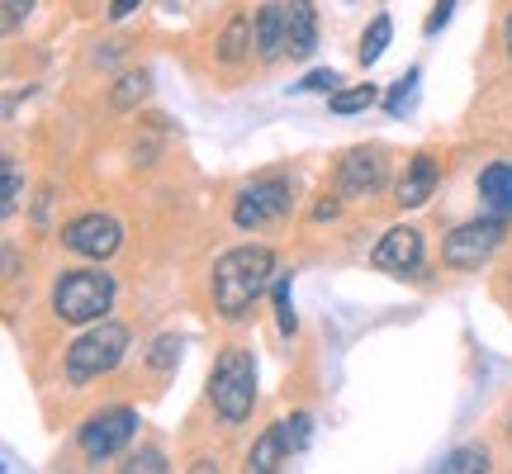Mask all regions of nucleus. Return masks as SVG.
Here are the masks:
<instances>
[{
	"label": "nucleus",
	"mask_w": 512,
	"mask_h": 474,
	"mask_svg": "<svg viewBox=\"0 0 512 474\" xmlns=\"http://www.w3.org/2000/svg\"><path fill=\"white\" fill-rule=\"evenodd\" d=\"M380 100V91L375 86H347V91H332L328 95V110L332 114H361V110H370Z\"/></svg>",
	"instance_id": "aec40b11"
},
{
	"label": "nucleus",
	"mask_w": 512,
	"mask_h": 474,
	"mask_svg": "<svg viewBox=\"0 0 512 474\" xmlns=\"http://www.w3.org/2000/svg\"><path fill=\"white\" fill-rule=\"evenodd\" d=\"M48 209H53V185H43V195H38V204H34V223L48 219Z\"/></svg>",
	"instance_id": "c85d7f7f"
},
{
	"label": "nucleus",
	"mask_w": 512,
	"mask_h": 474,
	"mask_svg": "<svg viewBox=\"0 0 512 474\" xmlns=\"http://www.w3.org/2000/svg\"><path fill=\"white\" fill-rule=\"evenodd\" d=\"M384 181H389L384 147H351L337 162V195L342 200H370V195L384 190Z\"/></svg>",
	"instance_id": "9d476101"
},
{
	"label": "nucleus",
	"mask_w": 512,
	"mask_h": 474,
	"mask_svg": "<svg viewBox=\"0 0 512 474\" xmlns=\"http://www.w3.org/2000/svg\"><path fill=\"white\" fill-rule=\"evenodd\" d=\"M337 214H342V200H323L318 209H313V219H318V223H323V219H337Z\"/></svg>",
	"instance_id": "7c9ffc66"
},
{
	"label": "nucleus",
	"mask_w": 512,
	"mask_h": 474,
	"mask_svg": "<svg viewBox=\"0 0 512 474\" xmlns=\"http://www.w3.org/2000/svg\"><path fill=\"white\" fill-rule=\"evenodd\" d=\"M252 48H256V19L252 15H233L228 19V29L219 34V43H214V57H219L223 67H238Z\"/></svg>",
	"instance_id": "2eb2a0df"
},
{
	"label": "nucleus",
	"mask_w": 512,
	"mask_h": 474,
	"mask_svg": "<svg viewBox=\"0 0 512 474\" xmlns=\"http://www.w3.org/2000/svg\"><path fill=\"white\" fill-rule=\"evenodd\" d=\"M389 38H394V19L389 15H375L370 19L366 38H361V67H375L384 57V48H389Z\"/></svg>",
	"instance_id": "a211bd4d"
},
{
	"label": "nucleus",
	"mask_w": 512,
	"mask_h": 474,
	"mask_svg": "<svg viewBox=\"0 0 512 474\" xmlns=\"http://www.w3.org/2000/svg\"><path fill=\"white\" fill-rule=\"evenodd\" d=\"M441 474H475V470H489V451L484 446H465V451H451V456L437 465Z\"/></svg>",
	"instance_id": "4be33fe9"
},
{
	"label": "nucleus",
	"mask_w": 512,
	"mask_h": 474,
	"mask_svg": "<svg viewBox=\"0 0 512 474\" xmlns=\"http://www.w3.org/2000/svg\"><path fill=\"white\" fill-rule=\"evenodd\" d=\"M62 247L86 261H110L124 247V223L114 214H81V219L62 223Z\"/></svg>",
	"instance_id": "1a4fd4ad"
},
{
	"label": "nucleus",
	"mask_w": 512,
	"mask_h": 474,
	"mask_svg": "<svg viewBox=\"0 0 512 474\" xmlns=\"http://www.w3.org/2000/svg\"><path fill=\"white\" fill-rule=\"evenodd\" d=\"M133 432H138V413L133 408H100V413H91L81 422V437L76 441H81V456L86 460H110L133 441Z\"/></svg>",
	"instance_id": "6e6552de"
},
{
	"label": "nucleus",
	"mask_w": 512,
	"mask_h": 474,
	"mask_svg": "<svg viewBox=\"0 0 512 474\" xmlns=\"http://www.w3.org/2000/svg\"><path fill=\"white\" fill-rule=\"evenodd\" d=\"M479 195H484V204H489L494 214L508 219L512 214V162H489L484 166V171H479Z\"/></svg>",
	"instance_id": "dca6fc26"
},
{
	"label": "nucleus",
	"mask_w": 512,
	"mask_h": 474,
	"mask_svg": "<svg viewBox=\"0 0 512 474\" xmlns=\"http://www.w3.org/2000/svg\"><path fill=\"white\" fill-rule=\"evenodd\" d=\"M0 195H5V200H0V214H5V219H15L19 200H24V185H19L15 157H5V162H0Z\"/></svg>",
	"instance_id": "412c9836"
},
{
	"label": "nucleus",
	"mask_w": 512,
	"mask_h": 474,
	"mask_svg": "<svg viewBox=\"0 0 512 474\" xmlns=\"http://www.w3.org/2000/svg\"><path fill=\"white\" fill-rule=\"evenodd\" d=\"M294 204V190L285 176H256L252 185H242L238 200H233V223H238L242 233H252V228H266V223L285 219Z\"/></svg>",
	"instance_id": "423d86ee"
},
{
	"label": "nucleus",
	"mask_w": 512,
	"mask_h": 474,
	"mask_svg": "<svg viewBox=\"0 0 512 474\" xmlns=\"http://www.w3.org/2000/svg\"><path fill=\"white\" fill-rule=\"evenodd\" d=\"M138 5H143V0H110V19H128Z\"/></svg>",
	"instance_id": "c756f323"
},
{
	"label": "nucleus",
	"mask_w": 512,
	"mask_h": 474,
	"mask_svg": "<svg viewBox=\"0 0 512 474\" xmlns=\"http://www.w3.org/2000/svg\"><path fill=\"white\" fill-rule=\"evenodd\" d=\"M209 403L223 422H247L256 408V356L252 347H223L209 370Z\"/></svg>",
	"instance_id": "f03ea898"
},
{
	"label": "nucleus",
	"mask_w": 512,
	"mask_h": 474,
	"mask_svg": "<svg viewBox=\"0 0 512 474\" xmlns=\"http://www.w3.org/2000/svg\"><path fill=\"white\" fill-rule=\"evenodd\" d=\"M337 86H342V76L332 72V67H318V72H309L304 81H299V86H294V91H304V95H332Z\"/></svg>",
	"instance_id": "a878e982"
},
{
	"label": "nucleus",
	"mask_w": 512,
	"mask_h": 474,
	"mask_svg": "<svg viewBox=\"0 0 512 474\" xmlns=\"http://www.w3.org/2000/svg\"><path fill=\"white\" fill-rule=\"evenodd\" d=\"M275 318H280V332L294 337L299 332V318H294V304H290V275H275Z\"/></svg>",
	"instance_id": "5701e85b"
},
{
	"label": "nucleus",
	"mask_w": 512,
	"mask_h": 474,
	"mask_svg": "<svg viewBox=\"0 0 512 474\" xmlns=\"http://www.w3.org/2000/svg\"><path fill=\"white\" fill-rule=\"evenodd\" d=\"M437 181H441V162L432 157V152H418L413 162L403 166V176H399V204L403 209H422V204L432 200Z\"/></svg>",
	"instance_id": "f8f14e48"
},
{
	"label": "nucleus",
	"mask_w": 512,
	"mask_h": 474,
	"mask_svg": "<svg viewBox=\"0 0 512 474\" xmlns=\"http://www.w3.org/2000/svg\"><path fill=\"white\" fill-rule=\"evenodd\" d=\"M256 53H261V62H280V57H290L285 5H280V0H266V5L256 10Z\"/></svg>",
	"instance_id": "ddd939ff"
},
{
	"label": "nucleus",
	"mask_w": 512,
	"mask_h": 474,
	"mask_svg": "<svg viewBox=\"0 0 512 474\" xmlns=\"http://www.w3.org/2000/svg\"><path fill=\"white\" fill-rule=\"evenodd\" d=\"M29 10H34V0H5V34H15L19 24L29 19Z\"/></svg>",
	"instance_id": "bb28decb"
},
{
	"label": "nucleus",
	"mask_w": 512,
	"mask_h": 474,
	"mask_svg": "<svg viewBox=\"0 0 512 474\" xmlns=\"http://www.w3.org/2000/svg\"><path fill=\"white\" fill-rule=\"evenodd\" d=\"M119 470H128V474H162V470H171V465H166V456L157 451V446H143V451H133Z\"/></svg>",
	"instance_id": "b1692460"
},
{
	"label": "nucleus",
	"mask_w": 512,
	"mask_h": 474,
	"mask_svg": "<svg viewBox=\"0 0 512 474\" xmlns=\"http://www.w3.org/2000/svg\"><path fill=\"white\" fill-rule=\"evenodd\" d=\"M285 34H290V57H309L318 48V10H313V0H290L285 5Z\"/></svg>",
	"instance_id": "4468645a"
},
{
	"label": "nucleus",
	"mask_w": 512,
	"mask_h": 474,
	"mask_svg": "<svg viewBox=\"0 0 512 474\" xmlns=\"http://www.w3.org/2000/svg\"><path fill=\"white\" fill-rule=\"evenodd\" d=\"M451 10H456V0H437L432 15H427V34H441V29L451 24Z\"/></svg>",
	"instance_id": "cd10ccee"
},
{
	"label": "nucleus",
	"mask_w": 512,
	"mask_h": 474,
	"mask_svg": "<svg viewBox=\"0 0 512 474\" xmlns=\"http://www.w3.org/2000/svg\"><path fill=\"white\" fill-rule=\"evenodd\" d=\"M15 266H19V256H15V247L5 242V280H15Z\"/></svg>",
	"instance_id": "2f4dec72"
},
{
	"label": "nucleus",
	"mask_w": 512,
	"mask_h": 474,
	"mask_svg": "<svg viewBox=\"0 0 512 474\" xmlns=\"http://www.w3.org/2000/svg\"><path fill=\"white\" fill-rule=\"evenodd\" d=\"M147 91H152V76L147 72H124L119 81H114V91H110V105L114 110H133V105H143Z\"/></svg>",
	"instance_id": "f3484780"
},
{
	"label": "nucleus",
	"mask_w": 512,
	"mask_h": 474,
	"mask_svg": "<svg viewBox=\"0 0 512 474\" xmlns=\"http://www.w3.org/2000/svg\"><path fill=\"white\" fill-rule=\"evenodd\" d=\"M128 356V328L114 318H100L67 347V380L72 384H91L100 375H110L114 365Z\"/></svg>",
	"instance_id": "20e7f679"
},
{
	"label": "nucleus",
	"mask_w": 512,
	"mask_h": 474,
	"mask_svg": "<svg viewBox=\"0 0 512 474\" xmlns=\"http://www.w3.org/2000/svg\"><path fill=\"white\" fill-rule=\"evenodd\" d=\"M503 48H508V62H512V10H508V19H503Z\"/></svg>",
	"instance_id": "473e14b6"
},
{
	"label": "nucleus",
	"mask_w": 512,
	"mask_h": 474,
	"mask_svg": "<svg viewBox=\"0 0 512 474\" xmlns=\"http://www.w3.org/2000/svg\"><path fill=\"white\" fill-rule=\"evenodd\" d=\"M370 266L389 275H418L422 271V233L418 228H389L370 252Z\"/></svg>",
	"instance_id": "9b49d317"
},
{
	"label": "nucleus",
	"mask_w": 512,
	"mask_h": 474,
	"mask_svg": "<svg viewBox=\"0 0 512 474\" xmlns=\"http://www.w3.org/2000/svg\"><path fill=\"white\" fill-rule=\"evenodd\" d=\"M181 347H185L181 337H157V342H152V356H147V365H152V370H162V375H166L171 365L181 361Z\"/></svg>",
	"instance_id": "393cba45"
},
{
	"label": "nucleus",
	"mask_w": 512,
	"mask_h": 474,
	"mask_svg": "<svg viewBox=\"0 0 512 474\" xmlns=\"http://www.w3.org/2000/svg\"><path fill=\"white\" fill-rule=\"evenodd\" d=\"M114 275L100 266H81V271H62L53 285V313L62 323H100L114 309Z\"/></svg>",
	"instance_id": "7ed1b4c3"
},
{
	"label": "nucleus",
	"mask_w": 512,
	"mask_h": 474,
	"mask_svg": "<svg viewBox=\"0 0 512 474\" xmlns=\"http://www.w3.org/2000/svg\"><path fill=\"white\" fill-rule=\"evenodd\" d=\"M418 86H422V72H418V67H408V72L394 81V91L384 95V110L394 114V119H399V114H408V110H413V100H418Z\"/></svg>",
	"instance_id": "6ab92c4d"
},
{
	"label": "nucleus",
	"mask_w": 512,
	"mask_h": 474,
	"mask_svg": "<svg viewBox=\"0 0 512 474\" xmlns=\"http://www.w3.org/2000/svg\"><path fill=\"white\" fill-rule=\"evenodd\" d=\"M214 309L228 323H242L256 309V299L275 285V252L271 247H233L214 261Z\"/></svg>",
	"instance_id": "f257e3e1"
},
{
	"label": "nucleus",
	"mask_w": 512,
	"mask_h": 474,
	"mask_svg": "<svg viewBox=\"0 0 512 474\" xmlns=\"http://www.w3.org/2000/svg\"><path fill=\"white\" fill-rule=\"evenodd\" d=\"M508 437H512V427H508Z\"/></svg>",
	"instance_id": "72a5a7b5"
},
{
	"label": "nucleus",
	"mask_w": 512,
	"mask_h": 474,
	"mask_svg": "<svg viewBox=\"0 0 512 474\" xmlns=\"http://www.w3.org/2000/svg\"><path fill=\"white\" fill-rule=\"evenodd\" d=\"M313 437V418L309 413H290V418H280L271 422L261 437H256V446L247 451V470L252 474H275V470H285L304 446H309Z\"/></svg>",
	"instance_id": "39448f33"
},
{
	"label": "nucleus",
	"mask_w": 512,
	"mask_h": 474,
	"mask_svg": "<svg viewBox=\"0 0 512 474\" xmlns=\"http://www.w3.org/2000/svg\"><path fill=\"white\" fill-rule=\"evenodd\" d=\"M503 233H508L503 214H489V219H475V223H460L456 233L441 242V261H446V266H456V271H479V266H484V261L503 247Z\"/></svg>",
	"instance_id": "0eeeda50"
}]
</instances>
